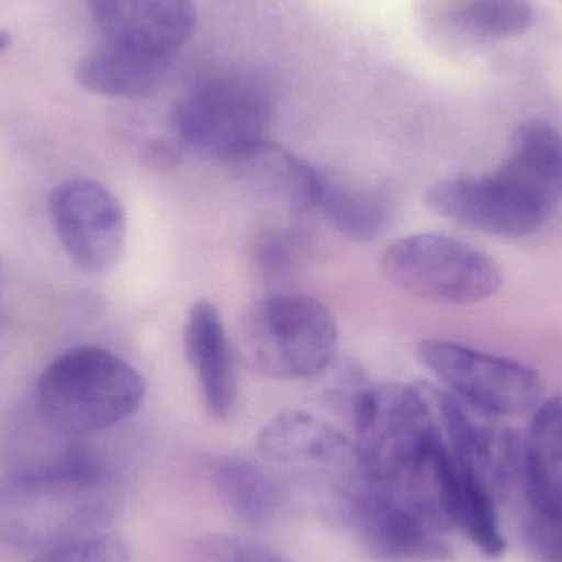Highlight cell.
Returning a JSON list of instances; mask_svg holds the SVG:
<instances>
[{
  "mask_svg": "<svg viewBox=\"0 0 562 562\" xmlns=\"http://www.w3.org/2000/svg\"><path fill=\"white\" fill-rule=\"evenodd\" d=\"M117 498L111 469L85 446L72 442L29 456L0 482V540L38 553L102 533Z\"/></svg>",
  "mask_w": 562,
  "mask_h": 562,
  "instance_id": "1",
  "label": "cell"
},
{
  "mask_svg": "<svg viewBox=\"0 0 562 562\" xmlns=\"http://www.w3.org/2000/svg\"><path fill=\"white\" fill-rule=\"evenodd\" d=\"M144 400L140 373L117 353L95 346L63 352L36 382L40 419L75 439L121 425L140 409Z\"/></svg>",
  "mask_w": 562,
  "mask_h": 562,
  "instance_id": "2",
  "label": "cell"
},
{
  "mask_svg": "<svg viewBox=\"0 0 562 562\" xmlns=\"http://www.w3.org/2000/svg\"><path fill=\"white\" fill-rule=\"evenodd\" d=\"M239 342L256 372L277 380L311 379L336 360L339 330L330 311L314 297L277 294L244 314Z\"/></svg>",
  "mask_w": 562,
  "mask_h": 562,
  "instance_id": "3",
  "label": "cell"
},
{
  "mask_svg": "<svg viewBox=\"0 0 562 562\" xmlns=\"http://www.w3.org/2000/svg\"><path fill=\"white\" fill-rule=\"evenodd\" d=\"M380 267L405 293L452 306L488 300L504 281L492 257L445 234H415L396 240L386 247Z\"/></svg>",
  "mask_w": 562,
  "mask_h": 562,
  "instance_id": "4",
  "label": "cell"
},
{
  "mask_svg": "<svg viewBox=\"0 0 562 562\" xmlns=\"http://www.w3.org/2000/svg\"><path fill=\"white\" fill-rule=\"evenodd\" d=\"M272 99L260 82L243 76H217L190 92L175 111V127L188 147L229 160L266 140Z\"/></svg>",
  "mask_w": 562,
  "mask_h": 562,
  "instance_id": "5",
  "label": "cell"
},
{
  "mask_svg": "<svg viewBox=\"0 0 562 562\" xmlns=\"http://www.w3.org/2000/svg\"><path fill=\"white\" fill-rule=\"evenodd\" d=\"M418 359L452 396L482 415L521 416L543 403L541 376L517 360L441 339L423 340Z\"/></svg>",
  "mask_w": 562,
  "mask_h": 562,
  "instance_id": "6",
  "label": "cell"
},
{
  "mask_svg": "<svg viewBox=\"0 0 562 562\" xmlns=\"http://www.w3.org/2000/svg\"><path fill=\"white\" fill-rule=\"evenodd\" d=\"M340 527L376 562H446L452 550L445 535L380 488L359 481L330 497Z\"/></svg>",
  "mask_w": 562,
  "mask_h": 562,
  "instance_id": "7",
  "label": "cell"
},
{
  "mask_svg": "<svg viewBox=\"0 0 562 562\" xmlns=\"http://www.w3.org/2000/svg\"><path fill=\"white\" fill-rule=\"evenodd\" d=\"M49 217L69 259L89 276L117 269L127 244L121 201L98 181L72 178L49 196Z\"/></svg>",
  "mask_w": 562,
  "mask_h": 562,
  "instance_id": "8",
  "label": "cell"
},
{
  "mask_svg": "<svg viewBox=\"0 0 562 562\" xmlns=\"http://www.w3.org/2000/svg\"><path fill=\"white\" fill-rule=\"evenodd\" d=\"M260 454L279 471L324 485L337 495L360 477L356 442L306 413H283L259 436Z\"/></svg>",
  "mask_w": 562,
  "mask_h": 562,
  "instance_id": "9",
  "label": "cell"
},
{
  "mask_svg": "<svg viewBox=\"0 0 562 562\" xmlns=\"http://www.w3.org/2000/svg\"><path fill=\"white\" fill-rule=\"evenodd\" d=\"M423 201L431 213L451 223L504 239H521L547 224L494 173L436 181L425 191Z\"/></svg>",
  "mask_w": 562,
  "mask_h": 562,
  "instance_id": "10",
  "label": "cell"
},
{
  "mask_svg": "<svg viewBox=\"0 0 562 562\" xmlns=\"http://www.w3.org/2000/svg\"><path fill=\"white\" fill-rule=\"evenodd\" d=\"M108 45L170 58L196 29L193 0H88Z\"/></svg>",
  "mask_w": 562,
  "mask_h": 562,
  "instance_id": "11",
  "label": "cell"
},
{
  "mask_svg": "<svg viewBox=\"0 0 562 562\" xmlns=\"http://www.w3.org/2000/svg\"><path fill=\"white\" fill-rule=\"evenodd\" d=\"M492 173L548 223L562 203L561 132L538 119L525 122L512 137L507 158Z\"/></svg>",
  "mask_w": 562,
  "mask_h": 562,
  "instance_id": "12",
  "label": "cell"
},
{
  "mask_svg": "<svg viewBox=\"0 0 562 562\" xmlns=\"http://www.w3.org/2000/svg\"><path fill=\"white\" fill-rule=\"evenodd\" d=\"M184 349L207 412L214 418H226L236 402V372L223 316L211 301L200 300L191 306Z\"/></svg>",
  "mask_w": 562,
  "mask_h": 562,
  "instance_id": "13",
  "label": "cell"
},
{
  "mask_svg": "<svg viewBox=\"0 0 562 562\" xmlns=\"http://www.w3.org/2000/svg\"><path fill=\"white\" fill-rule=\"evenodd\" d=\"M517 487L528 512L562 521V396L535 409L521 446Z\"/></svg>",
  "mask_w": 562,
  "mask_h": 562,
  "instance_id": "14",
  "label": "cell"
},
{
  "mask_svg": "<svg viewBox=\"0 0 562 562\" xmlns=\"http://www.w3.org/2000/svg\"><path fill=\"white\" fill-rule=\"evenodd\" d=\"M244 183L293 211L316 210L323 175L272 142L260 140L226 161Z\"/></svg>",
  "mask_w": 562,
  "mask_h": 562,
  "instance_id": "15",
  "label": "cell"
},
{
  "mask_svg": "<svg viewBox=\"0 0 562 562\" xmlns=\"http://www.w3.org/2000/svg\"><path fill=\"white\" fill-rule=\"evenodd\" d=\"M168 68L170 58L104 43L101 48L79 59L75 78L92 94L134 99L157 91Z\"/></svg>",
  "mask_w": 562,
  "mask_h": 562,
  "instance_id": "16",
  "label": "cell"
},
{
  "mask_svg": "<svg viewBox=\"0 0 562 562\" xmlns=\"http://www.w3.org/2000/svg\"><path fill=\"white\" fill-rule=\"evenodd\" d=\"M214 482L224 504L246 524H269L283 507L279 481L250 459H221L214 468Z\"/></svg>",
  "mask_w": 562,
  "mask_h": 562,
  "instance_id": "17",
  "label": "cell"
},
{
  "mask_svg": "<svg viewBox=\"0 0 562 562\" xmlns=\"http://www.w3.org/2000/svg\"><path fill=\"white\" fill-rule=\"evenodd\" d=\"M317 211L344 236L372 240L392 220V201L383 191L363 190L323 177Z\"/></svg>",
  "mask_w": 562,
  "mask_h": 562,
  "instance_id": "18",
  "label": "cell"
},
{
  "mask_svg": "<svg viewBox=\"0 0 562 562\" xmlns=\"http://www.w3.org/2000/svg\"><path fill=\"white\" fill-rule=\"evenodd\" d=\"M456 528L462 530L484 557L501 558L507 550V541L502 533L494 492L471 469L456 462Z\"/></svg>",
  "mask_w": 562,
  "mask_h": 562,
  "instance_id": "19",
  "label": "cell"
},
{
  "mask_svg": "<svg viewBox=\"0 0 562 562\" xmlns=\"http://www.w3.org/2000/svg\"><path fill=\"white\" fill-rule=\"evenodd\" d=\"M459 20L475 35L507 40L524 35L535 13L527 0H471L462 7Z\"/></svg>",
  "mask_w": 562,
  "mask_h": 562,
  "instance_id": "20",
  "label": "cell"
},
{
  "mask_svg": "<svg viewBox=\"0 0 562 562\" xmlns=\"http://www.w3.org/2000/svg\"><path fill=\"white\" fill-rule=\"evenodd\" d=\"M317 379H321L323 398L349 423L375 385L370 382L359 363L353 360H339L337 357Z\"/></svg>",
  "mask_w": 562,
  "mask_h": 562,
  "instance_id": "21",
  "label": "cell"
},
{
  "mask_svg": "<svg viewBox=\"0 0 562 562\" xmlns=\"http://www.w3.org/2000/svg\"><path fill=\"white\" fill-rule=\"evenodd\" d=\"M131 548L115 535L94 533L53 544L32 562H128Z\"/></svg>",
  "mask_w": 562,
  "mask_h": 562,
  "instance_id": "22",
  "label": "cell"
},
{
  "mask_svg": "<svg viewBox=\"0 0 562 562\" xmlns=\"http://www.w3.org/2000/svg\"><path fill=\"white\" fill-rule=\"evenodd\" d=\"M194 562H291L279 551L236 537L203 538L193 550Z\"/></svg>",
  "mask_w": 562,
  "mask_h": 562,
  "instance_id": "23",
  "label": "cell"
},
{
  "mask_svg": "<svg viewBox=\"0 0 562 562\" xmlns=\"http://www.w3.org/2000/svg\"><path fill=\"white\" fill-rule=\"evenodd\" d=\"M521 527L525 547L535 561L562 562V521L528 512Z\"/></svg>",
  "mask_w": 562,
  "mask_h": 562,
  "instance_id": "24",
  "label": "cell"
},
{
  "mask_svg": "<svg viewBox=\"0 0 562 562\" xmlns=\"http://www.w3.org/2000/svg\"><path fill=\"white\" fill-rule=\"evenodd\" d=\"M300 250V240L290 233H272L259 240L257 260L269 276H279L290 269Z\"/></svg>",
  "mask_w": 562,
  "mask_h": 562,
  "instance_id": "25",
  "label": "cell"
},
{
  "mask_svg": "<svg viewBox=\"0 0 562 562\" xmlns=\"http://www.w3.org/2000/svg\"><path fill=\"white\" fill-rule=\"evenodd\" d=\"M9 43H10L9 33L2 32V30H0V53H2L3 49H5L7 46H9Z\"/></svg>",
  "mask_w": 562,
  "mask_h": 562,
  "instance_id": "26",
  "label": "cell"
}]
</instances>
